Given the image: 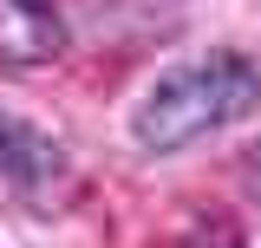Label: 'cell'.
Returning a JSON list of instances; mask_svg holds the SVG:
<instances>
[{"label":"cell","instance_id":"1","mask_svg":"<svg viewBox=\"0 0 261 248\" xmlns=\"http://www.w3.org/2000/svg\"><path fill=\"white\" fill-rule=\"evenodd\" d=\"M261 105V65L242 53H202V59L176 65L170 79H157V92L137 105L130 137L144 151H183L196 137L222 131L228 118Z\"/></svg>","mask_w":261,"mask_h":248},{"label":"cell","instance_id":"5","mask_svg":"<svg viewBox=\"0 0 261 248\" xmlns=\"http://www.w3.org/2000/svg\"><path fill=\"white\" fill-rule=\"evenodd\" d=\"M248 170H255V189H261V144L248 151Z\"/></svg>","mask_w":261,"mask_h":248},{"label":"cell","instance_id":"2","mask_svg":"<svg viewBox=\"0 0 261 248\" xmlns=\"http://www.w3.org/2000/svg\"><path fill=\"white\" fill-rule=\"evenodd\" d=\"M0 183L13 196H27V203H53V196L72 189V163L39 124L0 111Z\"/></svg>","mask_w":261,"mask_h":248},{"label":"cell","instance_id":"3","mask_svg":"<svg viewBox=\"0 0 261 248\" xmlns=\"http://www.w3.org/2000/svg\"><path fill=\"white\" fill-rule=\"evenodd\" d=\"M65 53V27L53 0H0V59L7 65H53Z\"/></svg>","mask_w":261,"mask_h":248},{"label":"cell","instance_id":"4","mask_svg":"<svg viewBox=\"0 0 261 248\" xmlns=\"http://www.w3.org/2000/svg\"><path fill=\"white\" fill-rule=\"evenodd\" d=\"M176 248H242V242H235V229L216 216V222H190V235H183Z\"/></svg>","mask_w":261,"mask_h":248}]
</instances>
